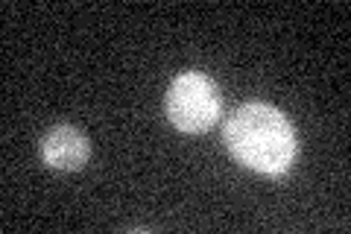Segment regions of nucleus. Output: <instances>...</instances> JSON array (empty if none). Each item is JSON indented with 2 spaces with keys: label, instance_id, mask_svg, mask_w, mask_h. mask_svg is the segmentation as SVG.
I'll use <instances>...</instances> for the list:
<instances>
[{
  "label": "nucleus",
  "instance_id": "nucleus-1",
  "mask_svg": "<svg viewBox=\"0 0 351 234\" xmlns=\"http://www.w3.org/2000/svg\"><path fill=\"white\" fill-rule=\"evenodd\" d=\"M223 138L240 164L267 176L290 170L299 150L293 124L269 103H246L234 108L226 120Z\"/></svg>",
  "mask_w": 351,
  "mask_h": 234
},
{
  "label": "nucleus",
  "instance_id": "nucleus-3",
  "mask_svg": "<svg viewBox=\"0 0 351 234\" xmlns=\"http://www.w3.org/2000/svg\"><path fill=\"white\" fill-rule=\"evenodd\" d=\"M88 138L76 126H53L41 138V159L50 170H82L88 164Z\"/></svg>",
  "mask_w": 351,
  "mask_h": 234
},
{
  "label": "nucleus",
  "instance_id": "nucleus-2",
  "mask_svg": "<svg viewBox=\"0 0 351 234\" xmlns=\"http://www.w3.org/2000/svg\"><path fill=\"white\" fill-rule=\"evenodd\" d=\"M219 88L199 71L176 76L167 91V117L179 132H208L219 117Z\"/></svg>",
  "mask_w": 351,
  "mask_h": 234
}]
</instances>
